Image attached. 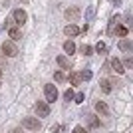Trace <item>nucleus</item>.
Listing matches in <instances>:
<instances>
[{
  "mask_svg": "<svg viewBox=\"0 0 133 133\" xmlns=\"http://www.w3.org/2000/svg\"><path fill=\"white\" fill-rule=\"evenodd\" d=\"M64 52H66V54H74V52H76V44H74L72 40L64 42Z\"/></svg>",
  "mask_w": 133,
  "mask_h": 133,
  "instance_id": "obj_11",
  "label": "nucleus"
},
{
  "mask_svg": "<svg viewBox=\"0 0 133 133\" xmlns=\"http://www.w3.org/2000/svg\"><path fill=\"white\" fill-rule=\"evenodd\" d=\"M64 16H66V20H68L70 24L78 22V20H79V8H76V6H70V8L64 12Z\"/></svg>",
  "mask_w": 133,
  "mask_h": 133,
  "instance_id": "obj_1",
  "label": "nucleus"
},
{
  "mask_svg": "<svg viewBox=\"0 0 133 133\" xmlns=\"http://www.w3.org/2000/svg\"><path fill=\"white\" fill-rule=\"evenodd\" d=\"M111 68H113V72H115V74H123V72H125V70H123V64L117 60V58L111 60Z\"/></svg>",
  "mask_w": 133,
  "mask_h": 133,
  "instance_id": "obj_8",
  "label": "nucleus"
},
{
  "mask_svg": "<svg viewBox=\"0 0 133 133\" xmlns=\"http://www.w3.org/2000/svg\"><path fill=\"white\" fill-rule=\"evenodd\" d=\"M44 94H46V103H52V101L58 99V89H56V85H52V83H48L44 88Z\"/></svg>",
  "mask_w": 133,
  "mask_h": 133,
  "instance_id": "obj_2",
  "label": "nucleus"
},
{
  "mask_svg": "<svg viewBox=\"0 0 133 133\" xmlns=\"http://www.w3.org/2000/svg\"><path fill=\"white\" fill-rule=\"evenodd\" d=\"M74 99H76V103H83L85 95H83V94H76V95H74Z\"/></svg>",
  "mask_w": 133,
  "mask_h": 133,
  "instance_id": "obj_25",
  "label": "nucleus"
},
{
  "mask_svg": "<svg viewBox=\"0 0 133 133\" xmlns=\"http://www.w3.org/2000/svg\"><path fill=\"white\" fill-rule=\"evenodd\" d=\"M79 52H82L83 56H89V54H91V46H88V44H83L82 48H79Z\"/></svg>",
  "mask_w": 133,
  "mask_h": 133,
  "instance_id": "obj_22",
  "label": "nucleus"
},
{
  "mask_svg": "<svg viewBox=\"0 0 133 133\" xmlns=\"http://www.w3.org/2000/svg\"><path fill=\"white\" fill-rule=\"evenodd\" d=\"M74 133H85V129H83V127H82V125H78V127L74 129Z\"/></svg>",
  "mask_w": 133,
  "mask_h": 133,
  "instance_id": "obj_26",
  "label": "nucleus"
},
{
  "mask_svg": "<svg viewBox=\"0 0 133 133\" xmlns=\"http://www.w3.org/2000/svg\"><path fill=\"white\" fill-rule=\"evenodd\" d=\"M0 78H2V70H0Z\"/></svg>",
  "mask_w": 133,
  "mask_h": 133,
  "instance_id": "obj_30",
  "label": "nucleus"
},
{
  "mask_svg": "<svg viewBox=\"0 0 133 133\" xmlns=\"http://www.w3.org/2000/svg\"><path fill=\"white\" fill-rule=\"evenodd\" d=\"M26 12H24L22 10V8H16V10H14V12H12V22H14V24H20V26H22V24L24 22H26Z\"/></svg>",
  "mask_w": 133,
  "mask_h": 133,
  "instance_id": "obj_4",
  "label": "nucleus"
},
{
  "mask_svg": "<svg viewBox=\"0 0 133 133\" xmlns=\"http://www.w3.org/2000/svg\"><path fill=\"white\" fill-rule=\"evenodd\" d=\"M95 52H97V54H105V52H107V46L103 44V42H97V46H95Z\"/></svg>",
  "mask_w": 133,
  "mask_h": 133,
  "instance_id": "obj_19",
  "label": "nucleus"
},
{
  "mask_svg": "<svg viewBox=\"0 0 133 133\" xmlns=\"http://www.w3.org/2000/svg\"><path fill=\"white\" fill-rule=\"evenodd\" d=\"M79 76H82V79H85V82H88V79H91V72H89V70H83Z\"/></svg>",
  "mask_w": 133,
  "mask_h": 133,
  "instance_id": "obj_24",
  "label": "nucleus"
},
{
  "mask_svg": "<svg viewBox=\"0 0 133 133\" xmlns=\"http://www.w3.org/2000/svg\"><path fill=\"white\" fill-rule=\"evenodd\" d=\"M74 95H76V94H74V89L70 88V89H66V94H64V99H66V101H72V99H74Z\"/></svg>",
  "mask_w": 133,
  "mask_h": 133,
  "instance_id": "obj_21",
  "label": "nucleus"
},
{
  "mask_svg": "<svg viewBox=\"0 0 133 133\" xmlns=\"http://www.w3.org/2000/svg\"><path fill=\"white\" fill-rule=\"evenodd\" d=\"M95 109L99 111L101 115H107V113H109V109H107V105L103 103V101H97V103H95Z\"/></svg>",
  "mask_w": 133,
  "mask_h": 133,
  "instance_id": "obj_12",
  "label": "nucleus"
},
{
  "mask_svg": "<svg viewBox=\"0 0 133 133\" xmlns=\"http://www.w3.org/2000/svg\"><path fill=\"white\" fill-rule=\"evenodd\" d=\"M36 113H38V117H48L50 115V105L46 101H38L36 103Z\"/></svg>",
  "mask_w": 133,
  "mask_h": 133,
  "instance_id": "obj_6",
  "label": "nucleus"
},
{
  "mask_svg": "<svg viewBox=\"0 0 133 133\" xmlns=\"http://www.w3.org/2000/svg\"><path fill=\"white\" fill-rule=\"evenodd\" d=\"M2 52H4L6 56L14 58V56H18V46L14 44L12 40H8V42H4V44H2Z\"/></svg>",
  "mask_w": 133,
  "mask_h": 133,
  "instance_id": "obj_3",
  "label": "nucleus"
},
{
  "mask_svg": "<svg viewBox=\"0 0 133 133\" xmlns=\"http://www.w3.org/2000/svg\"><path fill=\"white\" fill-rule=\"evenodd\" d=\"M127 32H129V30H127L125 26H117V28H115V32H113V34H117L119 38H125V36H127Z\"/></svg>",
  "mask_w": 133,
  "mask_h": 133,
  "instance_id": "obj_14",
  "label": "nucleus"
},
{
  "mask_svg": "<svg viewBox=\"0 0 133 133\" xmlns=\"http://www.w3.org/2000/svg\"><path fill=\"white\" fill-rule=\"evenodd\" d=\"M8 34H10L12 42H14V40H20V38H22V32H20L18 28H14V26H10V30H8Z\"/></svg>",
  "mask_w": 133,
  "mask_h": 133,
  "instance_id": "obj_10",
  "label": "nucleus"
},
{
  "mask_svg": "<svg viewBox=\"0 0 133 133\" xmlns=\"http://www.w3.org/2000/svg\"><path fill=\"white\" fill-rule=\"evenodd\" d=\"M70 82H72V85H79V82H82V76H79L78 72H72V74H70Z\"/></svg>",
  "mask_w": 133,
  "mask_h": 133,
  "instance_id": "obj_13",
  "label": "nucleus"
},
{
  "mask_svg": "<svg viewBox=\"0 0 133 133\" xmlns=\"http://www.w3.org/2000/svg\"><path fill=\"white\" fill-rule=\"evenodd\" d=\"M117 26H119V16H113V18H111V22H109V32L113 34Z\"/></svg>",
  "mask_w": 133,
  "mask_h": 133,
  "instance_id": "obj_15",
  "label": "nucleus"
},
{
  "mask_svg": "<svg viewBox=\"0 0 133 133\" xmlns=\"http://www.w3.org/2000/svg\"><path fill=\"white\" fill-rule=\"evenodd\" d=\"M99 85H101V89H103V94H109V91H111V83L107 82V79H101Z\"/></svg>",
  "mask_w": 133,
  "mask_h": 133,
  "instance_id": "obj_17",
  "label": "nucleus"
},
{
  "mask_svg": "<svg viewBox=\"0 0 133 133\" xmlns=\"http://www.w3.org/2000/svg\"><path fill=\"white\" fill-rule=\"evenodd\" d=\"M56 62H58V66H60V68L70 70V60H68L66 56H58V58H56Z\"/></svg>",
  "mask_w": 133,
  "mask_h": 133,
  "instance_id": "obj_9",
  "label": "nucleus"
},
{
  "mask_svg": "<svg viewBox=\"0 0 133 133\" xmlns=\"http://www.w3.org/2000/svg\"><path fill=\"white\" fill-rule=\"evenodd\" d=\"M125 66H127V68L133 66V60H131V58H127V60H125Z\"/></svg>",
  "mask_w": 133,
  "mask_h": 133,
  "instance_id": "obj_27",
  "label": "nucleus"
},
{
  "mask_svg": "<svg viewBox=\"0 0 133 133\" xmlns=\"http://www.w3.org/2000/svg\"><path fill=\"white\" fill-rule=\"evenodd\" d=\"M88 123H89V127H99V119L95 115H88Z\"/></svg>",
  "mask_w": 133,
  "mask_h": 133,
  "instance_id": "obj_16",
  "label": "nucleus"
},
{
  "mask_svg": "<svg viewBox=\"0 0 133 133\" xmlns=\"http://www.w3.org/2000/svg\"><path fill=\"white\" fill-rule=\"evenodd\" d=\"M113 2H115V4H119V0H113Z\"/></svg>",
  "mask_w": 133,
  "mask_h": 133,
  "instance_id": "obj_29",
  "label": "nucleus"
},
{
  "mask_svg": "<svg viewBox=\"0 0 133 133\" xmlns=\"http://www.w3.org/2000/svg\"><path fill=\"white\" fill-rule=\"evenodd\" d=\"M12 133H20V129H14V131H12Z\"/></svg>",
  "mask_w": 133,
  "mask_h": 133,
  "instance_id": "obj_28",
  "label": "nucleus"
},
{
  "mask_svg": "<svg viewBox=\"0 0 133 133\" xmlns=\"http://www.w3.org/2000/svg\"><path fill=\"white\" fill-rule=\"evenodd\" d=\"M54 79H56V82H64V79H66V74H64V72H56Z\"/></svg>",
  "mask_w": 133,
  "mask_h": 133,
  "instance_id": "obj_23",
  "label": "nucleus"
},
{
  "mask_svg": "<svg viewBox=\"0 0 133 133\" xmlns=\"http://www.w3.org/2000/svg\"><path fill=\"white\" fill-rule=\"evenodd\" d=\"M119 48H121L123 52L131 50V42H129V40H121V42H119Z\"/></svg>",
  "mask_w": 133,
  "mask_h": 133,
  "instance_id": "obj_18",
  "label": "nucleus"
},
{
  "mask_svg": "<svg viewBox=\"0 0 133 133\" xmlns=\"http://www.w3.org/2000/svg\"><path fill=\"white\" fill-rule=\"evenodd\" d=\"M22 125H24L26 129H32V131H38V129H40V121H38V117H24Z\"/></svg>",
  "mask_w": 133,
  "mask_h": 133,
  "instance_id": "obj_5",
  "label": "nucleus"
},
{
  "mask_svg": "<svg viewBox=\"0 0 133 133\" xmlns=\"http://www.w3.org/2000/svg\"><path fill=\"white\" fill-rule=\"evenodd\" d=\"M64 32H66V36H72V38H74V36H78V34H79V28L76 26V24H68V26L64 28Z\"/></svg>",
  "mask_w": 133,
  "mask_h": 133,
  "instance_id": "obj_7",
  "label": "nucleus"
},
{
  "mask_svg": "<svg viewBox=\"0 0 133 133\" xmlns=\"http://www.w3.org/2000/svg\"><path fill=\"white\" fill-rule=\"evenodd\" d=\"M94 14H95V6H89V8H88V12H85V20L89 22V20L94 18Z\"/></svg>",
  "mask_w": 133,
  "mask_h": 133,
  "instance_id": "obj_20",
  "label": "nucleus"
}]
</instances>
